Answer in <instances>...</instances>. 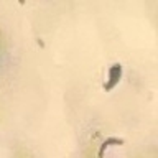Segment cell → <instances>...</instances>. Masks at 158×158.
<instances>
[{"mask_svg": "<svg viewBox=\"0 0 158 158\" xmlns=\"http://www.w3.org/2000/svg\"><path fill=\"white\" fill-rule=\"evenodd\" d=\"M120 79H122V66L118 63H115V64H112V66L109 68L107 81L104 82V89H106L107 92L112 91V89L120 82Z\"/></svg>", "mask_w": 158, "mask_h": 158, "instance_id": "cell-1", "label": "cell"}, {"mask_svg": "<svg viewBox=\"0 0 158 158\" xmlns=\"http://www.w3.org/2000/svg\"><path fill=\"white\" fill-rule=\"evenodd\" d=\"M123 142L122 138H118V137H109L107 140H104L102 142V145L99 147V152H97V156L99 158H104V153H106V150L109 147H115V145H123Z\"/></svg>", "mask_w": 158, "mask_h": 158, "instance_id": "cell-2", "label": "cell"}]
</instances>
